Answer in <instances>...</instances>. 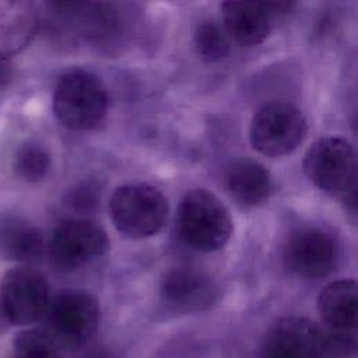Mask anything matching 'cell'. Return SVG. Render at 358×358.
Segmentation results:
<instances>
[{"label":"cell","mask_w":358,"mask_h":358,"mask_svg":"<svg viewBox=\"0 0 358 358\" xmlns=\"http://www.w3.org/2000/svg\"><path fill=\"white\" fill-rule=\"evenodd\" d=\"M176 231L189 248L215 252L229 241L232 218L227 206L214 193L207 189H192L178 206Z\"/></svg>","instance_id":"cell-1"},{"label":"cell","mask_w":358,"mask_h":358,"mask_svg":"<svg viewBox=\"0 0 358 358\" xmlns=\"http://www.w3.org/2000/svg\"><path fill=\"white\" fill-rule=\"evenodd\" d=\"M108 92L92 71L74 69L64 73L53 92V112L67 129L88 131L96 129L108 112Z\"/></svg>","instance_id":"cell-2"},{"label":"cell","mask_w":358,"mask_h":358,"mask_svg":"<svg viewBox=\"0 0 358 358\" xmlns=\"http://www.w3.org/2000/svg\"><path fill=\"white\" fill-rule=\"evenodd\" d=\"M168 200L148 183H129L116 187L109 200V214L116 229L131 238L155 235L168 217Z\"/></svg>","instance_id":"cell-3"},{"label":"cell","mask_w":358,"mask_h":358,"mask_svg":"<svg viewBox=\"0 0 358 358\" xmlns=\"http://www.w3.org/2000/svg\"><path fill=\"white\" fill-rule=\"evenodd\" d=\"M302 168L322 192L344 200L355 194L357 155L345 138L327 136L316 140L305 152Z\"/></svg>","instance_id":"cell-4"},{"label":"cell","mask_w":358,"mask_h":358,"mask_svg":"<svg viewBox=\"0 0 358 358\" xmlns=\"http://www.w3.org/2000/svg\"><path fill=\"white\" fill-rule=\"evenodd\" d=\"M43 317L45 331L60 350H77L95 334L99 324V305L90 292L64 289L50 299Z\"/></svg>","instance_id":"cell-5"},{"label":"cell","mask_w":358,"mask_h":358,"mask_svg":"<svg viewBox=\"0 0 358 358\" xmlns=\"http://www.w3.org/2000/svg\"><path fill=\"white\" fill-rule=\"evenodd\" d=\"M308 133L302 112L288 102L274 101L260 106L250 122L252 147L267 157H281L296 150Z\"/></svg>","instance_id":"cell-6"},{"label":"cell","mask_w":358,"mask_h":358,"mask_svg":"<svg viewBox=\"0 0 358 358\" xmlns=\"http://www.w3.org/2000/svg\"><path fill=\"white\" fill-rule=\"evenodd\" d=\"M108 249L109 238L102 225L88 218H69L53 229L48 256L55 268L73 271L102 257Z\"/></svg>","instance_id":"cell-7"},{"label":"cell","mask_w":358,"mask_h":358,"mask_svg":"<svg viewBox=\"0 0 358 358\" xmlns=\"http://www.w3.org/2000/svg\"><path fill=\"white\" fill-rule=\"evenodd\" d=\"M46 277L31 267L8 270L0 282V308L3 316L15 326H28L41 320L49 306Z\"/></svg>","instance_id":"cell-8"},{"label":"cell","mask_w":358,"mask_h":358,"mask_svg":"<svg viewBox=\"0 0 358 358\" xmlns=\"http://www.w3.org/2000/svg\"><path fill=\"white\" fill-rule=\"evenodd\" d=\"M337 245L331 235L316 227L295 229L284 243L282 260L289 271L303 278H320L337 264Z\"/></svg>","instance_id":"cell-9"},{"label":"cell","mask_w":358,"mask_h":358,"mask_svg":"<svg viewBox=\"0 0 358 358\" xmlns=\"http://www.w3.org/2000/svg\"><path fill=\"white\" fill-rule=\"evenodd\" d=\"M264 358H326L323 329L306 317L289 316L268 330Z\"/></svg>","instance_id":"cell-10"},{"label":"cell","mask_w":358,"mask_h":358,"mask_svg":"<svg viewBox=\"0 0 358 358\" xmlns=\"http://www.w3.org/2000/svg\"><path fill=\"white\" fill-rule=\"evenodd\" d=\"M217 295L218 288L213 278L190 266H178L168 270L161 281L162 301L178 312L192 313L208 309Z\"/></svg>","instance_id":"cell-11"},{"label":"cell","mask_w":358,"mask_h":358,"mask_svg":"<svg viewBox=\"0 0 358 358\" xmlns=\"http://www.w3.org/2000/svg\"><path fill=\"white\" fill-rule=\"evenodd\" d=\"M221 18L229 41L248 48L264 42L274 21L268 1H224Z\"/></svg>","instance_id":"cell-12"},{"label":"cell","mask_w":358,"mask_h":358,"mask_svg":"<svg viewBox=\"0 0 358 358\" xmlns=\"http://www.w3.org/2000/svg\"><path fill=\"white\" fill-rule=\"evenodd\" d=\"M224 185L229 196L245 207L264 203L273 190V179L267 168L250 158L234 159L225 169Z\"/></svg>","instance_id":"cell-13"},{"label":"cell","mask_w":358,"mask_h":358,"mask_svg":"<svg viewBox=\"0 0 358 358\" xmlns=\"http://www.w3.org/2000/svg\"><path fill=\"white\" fill-rule=\"evenodd\" d=\"M38 27L39 14L34 3L0 0V60L24 49Z\"/></svg>","instance_id":"cell-14"},{"label":"cell","mask_w":358,"mask_h":358,"mask_svg":"<svg viewBox=\"0 0 358 358\" xmlns=\"http://www.w3.org/2000/svg\"><path fill=\"white\" fill-rule=\"evenodd\" d=\"M319 315L326 330L355 331L357 324V284L341 278L327 284L317 299Z\"/></svg>","instance_id":"cell-15"},{"label":"cell","mask_w":358,"mask_h":358,"mask_svg":"<svg viewBox=\"0 0 358 358\" xmlns=\"http://www.w3.org/2000/svg\"><path fill=\"white\" fill-rule=\"evenodd\" d=\"M45 252L41 231L18 217L0 218V253L20 263L38 262Z\"/></svg>","instance_id":"cell-16"},{"label":"cell","mask_w":358,"mask_h":358,"mask_svg":"<svg viewBox=\"0 0 358 358\" xmlns=\"http://www.w3.org/2000/svg\"><path fill=\"white\" fill-rule=\"evenodd\" d=\"M193 42L197 55L208 63L224 60L231 50V41L224 28L211 20H204L197 24Z\"/></svg>","instance_id":"cell-17"},{"label":"cell","mask_w":358,"mask_h":358,"mask_svg":"<svg viewBox=\"0 0 358 358\" xmlns=\"http://www.w3.org/2000/svg\"><path fill=\"white\" fill-rule=\"evenodd\" d=\"M13 165L21 179L39 182L48 175L52 161L45 147L38 143H25L17 150Z\"/></svg>","instance_id":"cell-18"},{"label":"cell","mask_w":358,"mask_h":358,"mask_svg":"<svg viewBox=\"0 0 358 358\" xmlns=\"http://www.w3.org/2000/svg\"><path fill=\"white\" fill-rule=\"evenodd\" d=\"M14 358H62L59 345L43 327L20 331L14 338Z\"/></svg>","instance_id":"cell-19"},{"label":"cell","mask_w":358,"mask_h":358,"mask_svg":"<svg viewBox=\"0 0 358 358\" xmlns=\"http://www.w3.org/2000/svg\"><path fill=\"white\" fill-rule=\"evenodd\" d=\"M99 186L94 182H84L71 189L66 196V206L78 213H88L99 203Z\"/></svg>","instance_id":"cell-20"},{"label":"cell","mask_w":358,"mask_h":358,"mask_svg":"<svg viewBox=\"0 0 358 358\" xmlns=\"http://www.w3.org/2000/svg\"><path fill=\"white\" fill-rule=\"evenodd\" d=\"M11 80H13V67L10 62L7 59L0 60V90L7 87Z\"/></svg>","instance_id":"cell-21"},{"label":"cell","mask_w":358,"mask_h":358,"mask_svg":"<svg viewBox=\"0 0 358 358\" xmlns=\"http://www.w3.org/2000/svg\"><path fill=\"white\" fill-rule=\"evenodd\" d=\"M81 358H109V357H108V354L103 350L95 348V350H91V351L85 352Z\"/></svg>","instance_id":"cell-22"}]
</instances>
